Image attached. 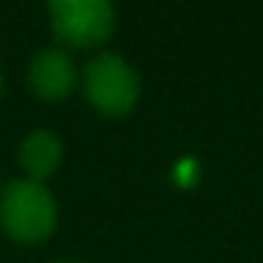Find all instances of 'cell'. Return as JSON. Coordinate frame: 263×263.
Masks as SVG:
<instances>
[{
	"label": "cell",
	"instance_id": "6da1fadb",
	"mask_svg": "<svg viewBox=\"0 0 263 263\" xmlns=\"http://www.w3.org/2000/svg\"><path fill=\"white\" fill-rule=\"evenodd\" d=\"M59 205L46 184L18 178L0 190V230L18 245H40L55 233Z\"/></svg>",
	"mask_w": 263,
	"mask_h": 263
},
{
	"label": "cell",
	"instance_id": "7a4b0ae2",
	"mask_svg": "<svg viewBox=\"0 0 263 263\" xmlns=\"http://www.w3.org/2000/svg\"><path fill=\"white\" fill-rule=\"evenodd\" d=\"M83 92L95 114L123 120L138 107L141 80L120 52H98L83 67Z\"/></svg>",
	"mask_w": 263,
	"mask_h": 263
},
{
	"label": "cell",
	"instance_id": "3957f363",
	"mask_svg": "<svg viewBox=\"0 0 263 263\" xmlns=\"http://www.w3.org/2000/svg\"><path fill=\"white\" fill-rule=\"evenodd\" d=\"M49 28L70 49H95L110 40L117 12L114 0H46Z\"/></svg>",
	"mask_w": 263,
	"mask_h": 263
},
{
	"label": "cell",
	"instance_id": "277c9868",
	"mask_svg": "<svg viewBox=\"0 0 263 263\" xmlns=\"http://www.w3.org/2000/svg\"><path fill=\"white\" fill-rule=\"evenodd\" d=\"M77 65L62 46L40 49L28 65V89L40 101H65L77 89Z\"/></svg>",
	"mask_w": 263,
	"mask_h": 263
},
{
	"label": "cell",
	"instance_id": "5b68a950",
	"mask_svg": "<svg viewBox=\"0 0 263 263\" xmlns=\"http://www.w3.org/2000/svg\"><path fill=\"white\" fill-rule=\"evenodd\" d=\"M62 156H65V147L49 129L31 132L18 147V165H22L25 178L37 181V184H43L46 178H52L59 172Z\"/></svg>",
	"mask_w": 263,
	"mask_h": 263
},
{
	"label": "cell",
	"instance_id": "8992f818",
	"mask_svg": "<svg viewBox=\"0 0 263 263\" xmlns=\"http://www.w3.org/2000/svg\"><path fill=\"white\" fill-rule=\"evenodd\" d=\"M0 89H3V80H0Z\"/></svg>",
	"mask_w": 263,
	"mask_h": 263
}]
</instances>
